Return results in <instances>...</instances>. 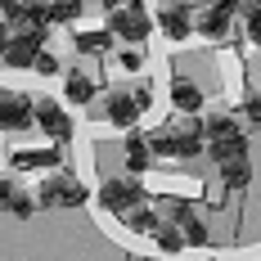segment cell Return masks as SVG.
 <instances>
[{
  "label": "cell",
  "instance_id": "29",
  "mask_svg": "<svg viewBox=\"0 0 261 261\" xmlns=\"http://www.w3.org/2000/svg\"><path fill=\"white\" fill-rule=\"evenodd\" d=\"M252 9H261V0H252Z\"/></svg>",
  "mask_w": 261,
  "mask_h": 261
},
{
  "label": "cell",
  "instance_id": "10",
  "mask_svg": "<svg viewBox=\"0 0 261 261\" xmlns=\"http://www.w3.org/2000/svg\"><path fill=\"white\" fill-rule=\"evenodd\" d=\"M95 95H99V81L90 77V72H68L63 77V99L68 104H90Z\"/></svg>",
  "mask_w": 261,
  "mask_h": 261
},
{
  "label": "cell",
  "instance_id": "6",
  "mask_svg": "<svg viewBox=\"0 0 261 261\" xmlns=\"http://www.w3.org/2000/svg\"><path fill=\"white\" fill-rule=\"evenodd\" d=\"M27 122H36V104L23 99V95H14V90H5V95H0V126L5 130H23Z\"/></svg>",
  "mask_w": 261,
  "mask_h": 261
},
{
  "label": "cell",
  "instance_id": "8",
  "mask_svg": "<svg viewBox=\"0 0 261 261\" xmlns=\"http://www.w3.org/2000/svg\"><path fill=\"white\" fill-rule=\"evenodd\" d=\"M158 27H162V36H171V41H189L194 36V18H189V5H167L162 14H158Z\"/></svg>",
  "mask_w": 261,
  "mask_h": 261
},
{
  "label": "cell",
  "instance_id": "25",
  "mask_svg": "<svg viewBox=\"0 0 261 261\" xmlns=\"http://www.w3.org/2000/svg\"><path fill=\"white\" fill-rule=\"evenodd\" d=\"M243 27H248V36L261 45V9H248V14H243Z\"/></svg>",
  "mask_w": 261,
  "mask_h": 261
},
{
  "label": "cell",
  "instance_id": "17",
  "mask_svg": "<svg viewBox=\"0 0 261 261\" xmlns=\"http://www.w3.org/2000/svg\"><path fill=\"white\" fill-rule=\"evenodd\" d=\"M198 32H203V36H225V32H230V9L212 5L207 14L198 18Z\"/></svg>",
  "mask_w": 261,
  "mask_h": 261
},
{
  "label": "cell",
  "instance_id": "11",
  "mask_svg": "<svg viewBox=\"0 0 261 261\" xmlns=\"http://www.w3.org/2000/svg\"><path fill=\"white\" fill-rule=\"evenodd\" d=\"M0 189H5V207H9V216H36V212H41V198L23 194L14 180H5Z\"/></svg>",
  "mask_w": 261,
  "mask_h": 261
},
{
  "label": "cell",
  "instance_id": "13",
  "mask_svg": "<svg viewBox=\"0 0 261 261\" xmlns=\"http://www.w3.org/2000/svg\"><path fill=\"white\" fill-rule=\"evenodd\" d=\"M176 225L185 230V243H189V248H207V225H203L189 207H176Z\"/></svg>",
  "mask_w": 261,
  "mask_h": 261
},
{
  "label": "cell",
  "instance_id": "27",
  "mask_svg": "<svg viewBox=\"0 0 261 261\" xmlns=\"http://www.w3.org/2000/svg\"><path fill=\"white\" fill-rule=\"evenodd\" d=\"M243 113H248V122H252V126H261V99H248Z\"/></svg>",
  "mask_w": 261,
  "mask_h": 261
},
{
  "label": "cell",
  "instance_id": "21",
  "mask_svg": "<svg viewBox=\"0 0 261 261\" xmlns=\"http://www.w3.org/2000/svg\"><path fill=\"white\" fill-rule=\"evenodd\" d=\"M122 221H126V225L135 230V234H158V225H162V221H158V216H153L149 207H135V212H126Z\"/></svg>",
  "mask_w": 261,
  "mask_h": 261
},
{
  "label": "cell",
  "instance_id": "5",
  "mask_svg": "<svg viewBox=\"0 0 261 261\" xmlns=\"http://www.w3.org/2000/svg\"><path fill=\"white\" fill-rule=\"evenodd\" d=\"M36 126L45 130L50 140H72V117L63 113V104H54V99H36Z\"/></svg>",
  "mask_w": 261,
  "mask_h": 261
},
{
  "label": "cell",
  "instance_id": "26",
  "mask_svg": "<svg viewBox=\"0 0 261 261\" xmlns=\"http://www.w3.org/2000/svg\"><path fill=\"white\" fill-rule=\"evenodd\" d=\"M36 72H45V77H54V72H59V59H54L50 50H41V59H36Z\"/></svg>",
  "mask_w": 261,
  "mask_h": 261
},
{
  "label": "cell",
  "instance_id": "16",
  "mask_svg": "<svg viewBox=\"0 0 261 261\" xmlns=\"http://www.w3.org/2000/svg\"><path fill=\"white\" fill-rule=\"evenodd\" d=\"M153 239H158V252H171V257H176V252H185V230L176 225V221H171V225L162 221Z\"/></svg>",
  "mask_w": 261,
  "mask_h": 261
},
{
  "label": "cell",
  "instance_id": "15",
  "mask_svg": "<svg viewBox=\"0 0 261 261\" xmlns=\"http://www.w3.org/2000/svg\"><path fill=\"white\" fill-rule=\"evenodd\" d=\"M234 135H243V126H239L230 113H212L207 117V144L212 140H234Z\"/></svg>",
  "mask_w": 261,
  "mask_h": 261
},
{
  "label": "cell",
  "instance_id": "12",
  "mask_svg": "<svg viewBox=\"0 0 261 261\" xmlns=\"http://www.w3.org/2000/svg\"><path fill=\"white\" fill-rule=\"evenodd\" d=\"M171 104L180 108V113H189V117H194V113H198V108H203V90H198V86H194V81H185V77H176V81H171Z\"/></svg>",
  "mask_w": 261,
  "mask_h": 261
},
{
  "label": "cell",
  "instance_id": "28",
  "mask_svg": "<svg viewBox=\"0 0 261 261\" xmlns=\"http://www.w3.org/2000/svg\"><path fill=\"white\" fill-rule=\"evenodd\" d=\"M212 5H221V9H230V14H234V9H243V0H212Z\"/></svg>",
  "mask_w": 261,
  "mask_h": 261
},
{
  "label": "cell",
  "instance_id": "22",
  "mask_svg": "<svg viewBox=\"0 0 261 261\" xmlns=\"http://www.w3.org/2000/svg\"><path fill=\"white\" fill-rule=\"evenodd\" d=\"M45 14H50V23H72L81 14V0H45Z\"/></svg>",
  "mask_w": 261,
  "mask_h": 261
},
{
  "label": "cell",
  "instance_id": "2",
  "mask_svg": "<svg viewBox=\"0 0 261 261\" xmlns=\"http://www.w3.org/2000/svg\"><path fill=\"white\" fill-rule=\"evenodd\" d=\"M140 198H144L140 180H126V176H117V180H104V185H99V207H104V212H117V216L135 212V207H140Z\"/></svg>",
  "mask_w": 261,
  "mask_h": 261
},
{
  "label": "cell",
  "instance_id": "7",
  "mask_svg": "<svg viewBox=\"0 0 261 261\" xmlns=\"http://www.w3.org/2000/svg\"><path fill=\"white\" fill-rule=\"evenodd\" d=\"M144 113V104L135 99V90H122V95H108V104H104V117L113 122V126H122V130H130L135 126V117Z\"/></svg>",
  "mask_w": 261,
  "mask_h": 261
},
{
  "label": "cell",
  "instance_id": "30",
  "mask_svg": "<svg viewBox=\"0 0 261 261\" xmlns=\"http://www.w3.org/2000/svg\"><path fill=\"white\" fill-rule=\"evenodd\" d=\"M135 261H153V257H135Z\"/></svg>",
  "mask_w": 261,
  "mask_h": 261
},
{
  "label": "cell",
  "instance_id": "18",
  "mask_svg": "<svg viewBox=\"0 0 261 261\" xmlns=\"http://www.w3.org/2000/svg\"><path fill=\"white\" fill-rule=\"evenodd\" d=\"M77 50L81 54H108L113 50V32H77Z\"/></svg>",
  "mask_w": 261,
  "mask_h": 261
},
{
  "label": "cell",
  "instance_id": "1",
  "mask_svg": "<svg viewBox=\"0 0 261 261\" xmlns=\"http://www.w3.org/2000/svg\"><path fill=\"white\" fill-rule=\"evenodd\" d=\"M153 144H158V153H171V158H198L203 149H207V122L189 117V122H180L176 130L167 126Z\"/></svg>",
  "mask_w": 261,
  "mask_h": 261
},
{
  "label": "cell",
  "instance_id": "9",
  "mask_svg": "<svg viewBox=\"0 0 261 261\" xmlns=\"http://www.w3.org/2000/svg\"><path fill=\"white\" fill-rule=\"evenodd\" d=\"M122 158H126L130 171H144V167H153V140H144L140 130H130L126 140H122Z\"/></svg>",
  "mask_w": 261,
  "mask_h": 261
},
{
  "label": "cell",
  "instance_id": "3",
  "mask_svg": "<svg viewBox=\"0 0 261 261\" xmlns=\"http://www.w3.org/2000/svg\"><path fill=\"white\" fill-rule=\"evenodd\" d=\"M149 27H153V18H149V9H144L140 0H130L122 14H108V32H117L130 45H140V41L149 36Z\"/></svg>",
  "mask_w": 261,
  "mask_h": 261
},
{
  "label": "cell",
  "instance_id": "14",
  "mask_svg": "<svg viewBox=\"0 0 261 261\" xmlns=\"http://www.w3.org/2000/svg\"><path fill=\"white\" fill-rule=\"evenodd\" d=\"M207 153L225 167V162H234V158H248V140H243V135H234V140H212Z\"/></svg>",
  "mask_w": 261,
  "mask_h": 261
},
{
  "label": "cell",
  "instance_id": "4",
  "mask_svg": "<svg viewBox=\"0 0 261 261\" xmlns=\"http://www.w3.org/2000/svg\"><path fill=\"white\" fill-rule=\"evenodd\" d=\"M36 198H41V207H81L86 203V185L68 180V176H50Z\"/></svg>",
  "mask_w": 261,
  "mask_h": 261
},
{
  "label": "cell",
  "instance_id": "19",
  "mask_svg": "<svg viewBox=\"0 0 261 261\" xmlns=\"http://www.w3.org/2000/svg\"><path fill=\"white\" fill-rule=\"evenodd\" d=\"M221 180L230 185V189H243V185L252 180V167H248V158H234V162H225V167H221Z\"/></svg>",
  "mask_w": 261,
  "mask_h": 261
},
{
  "label": "cell",
  "instance_id": "23",
  "mask_svg": "<svg viewBox=\"0 0 261 261\" xmlns=\"http://www.w3.org/2000/svg\"><path fill=\"white\" fill-rule=\"evenodd\" d=\"M0 14H5V23L14 27V23H23V18H27V5H23V0H0Z\"/></svg>",
  "mask_w": 261,
  "mask_h": 261
},
{
  "label": "cell",
  "instance_id": "20",
  "mask_svg": "<svg viewBox=\"0 0 261 261\" xmlns=\"http://www.w3.org/2000/svg\"><path fill=\"white\" fill-rule=\"evenodd\" d=\"M14 167H27V171L59 167V149H41V153H14Z\"/></svg>",
  "mask_w": 261,
  "mask_h": 261
},
{
  "label": "cell",
  "instance_id": "24",
  "mask_svg": "<svg viewBox=\"0 0 261 261\" xmlns=\"http://www.w3.org/2000/svg\"><path fill=\"white\" fill-rule=\"evenodd\" d=\"M122 68H126V72H140V68H144V50H140V45H130V50L122 54Z\"/></svg>",
  "mask_w": 261,
  "mask_h": 261
}]
</instances>
